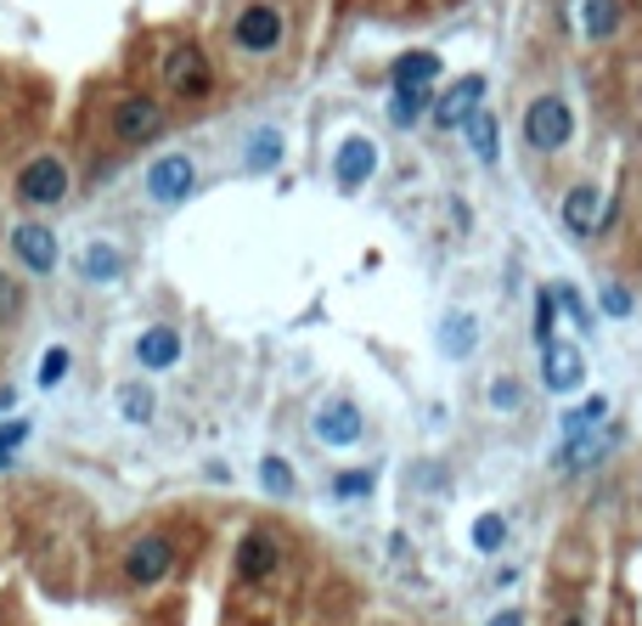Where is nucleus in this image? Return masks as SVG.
Masks as SVG:
<instances>
[{
    "instance_id": "nucleus-1",
    "label": "nucleus",
    "mask_w": 642,
    "mask_h": 626,
    "mask_svg": "<svg viewBox=\"0 0 642 626\" xmlns=\"http://www.w3.org/2000/svg\"><path fill=\"white\" fill-rule=\"evenodd\" d=\"M569 136H575V119L564 108V96H535L530 114H524V141H530V148L535 153H558Z\"/></svg>"
},
{
    "instance_id": "nucleus-2",
    "label": "nucleus",
    "mask_w": 642,
    "mask_h": 626,
    "mask_svg": "<svg viewBox=\"0 0 642 626\" xmlns=\"http://www.w3.org/2000/svg\"><path fill=\"white\" fill-rule=\"evenodd\" d=\"M164 85L175 96H186V102H197V96L215 90V74H209V57L197 52V45H175V52L164 57Z\"/></svg>"
},
{
    "instance_id": "nucleus-3",
    "label": "nucleus",
    "mask_w": 642,
    "mask_h": 626,
    "mask_svg": "<svg viewBox=\"0 0 642 626\" xmlns=\"http://www.w3.org/2000/svg\"><path fill=\"white\" fill-rule=\"evenodd\" d=\"M18 198H23V204H40V209H45V204H63V198H68V164L52 159V153L34 159V164H23Z\"/></svg>"
},
{
    "instance_id": "nucleus-4",
    "label": "nucleus",
    "mask_w": 642,
    "mask_h": 626,
    "mask_svg": "<svg viewBox=\"0 0 642 626\" xmlns=\"http://www.w3.org/2000/svg\"><path fill=\"white\" fill-rule=\"evenodd\" d=\"M170 564H175V542H170V537H141V542H130V548H124V575H130L135 587L164 582Z\"/></svg>"
},
{
    "instance_id": "nucleus-5",
    "label": "nucleus",
    "mask_w": 642,
    "mask_h": 626,
    "mask_svg": "<svg viewBox=\"0 0 642 626\" xmlns=\"http://www.w3.org/2000/svg\"><path fill=\"white\" fill-rule=\"evenodd\" d=\"M231 40H237V52H249V57L276 52V45H282V12L276 7H249L231 23Z\"/></svg>"
},
{
    "instance_id": "nucleus-6",
    "label": "nucleus",
    "mask_w": 642,
    "mask_h": 626,
    "mask_svg": "<svg viewBox=\"0 0 642 626\" xmlns=\"http://www.w3.org/2000/svg\"><path fill=\"white\" fill-rule=\"evenodd\" d=\"M164 130V108L153 102V96H124V102L113 108V136L124 141V148H135V141H153Z\"/></svg>"
},
{
    "instance_id": "nucleus-7",
    "label": "nucleus",
    "mask_w": 642,
    "mask_h": 626,
    "mask_svg": "<svg viewBox=\"0 0 642 626\" xmlns=\"http://www.w3.org/2000/svg\"><path fill=\"white\" fill-rule=\"evenodd\" d=\"M192 181H197L192 159L170 153V159H159L153 170H146V198H153V204H181L186 192H192Z\"/></svg>"
},
{
    "instance_id": "nucleus-8",
    "label": "nucleus",
    "mask_w": 642,
    "mask_h": 626,
    "mask_svg": "<svg viewBox=\"0 0 642 626\" xmlns=\"http://www.w3.org/2000/svg\"><path fill=\"white\" fill-rule=\"evenodd\" d=\"M479 96H485V79H479V74H463V79H457V85L434 102V125H446V130L468 125V114L479 108Z\"/></svg>"
},
{
    "instance_id": "nucleus-9",
    "label": "nucleus",
    "mask_w": 642,
    "mask_h": 626,
    "mask_svg": "<svg viewBox=\"0 0 642 626\" xmlns=\"http://www.w3.org/2000/svg\"><path fill=\"white\" fill-rule=\"evenodd\" d=\"M276 559H282L276 537L249 531V537H242V548H237V575H242V582H265V575L276 570Z\"/></svg>"
},
{
    "instance_id": "nucleus-10",
    "label": "nucleus",
    "mask_w": 642,
    "mask_h": 626,
    "mask_svg": "<svg viewBox=\"0 0 642 626\" xmlns=\"http://www.w3.org/2000/svg\"><path fill=\"white\" fill-rule=\"evenodd\" d=\"M541 373H547V390H575L580 373H586V361H580V350H575V345L547 339V345H541Z\"/></svg>"
},
{
    "instance_id": "nucleus-11",
    "label": "nucleus",
    "mask_w": 642,
    "mask_h": 626,
    "mask_svg": "<svg viewBox=\"0 0 642 626\" xmlns=\"http://www.w3.org/2000/svg\"><path fill=\"white\" fill-rule=\"evenodd\" d=\"M378 170V148L367 136H350L338 148V164H333V175H338V186H367V175Z\"/></svg>"
},
{
    "instance_id": "nucleus-12",
    "label": "nucleus",
    "mask_w": 642,
    "mask_h": 626,
    "mask_svg": "<svg viewBox=\"0 0 642 626\" xmlns=\"http://www.w3.org/2000/svg\"><path fill=\"white\" fill-rule=\"evenodd\" d=\"M316 441H327V446H356L361 441V412L350 401H333L327 412H316Z\"/></svg>"
},
{
    "instance_id": "nucleus-13",
    "label": "nucleus",
    "mask_w": 642,
    "mask_h": 626,
    "mask_svg": "<svg viewBox=\"0 0 642 626\" xmlns=\"http://www.w3.org/2000/svg\"><path fill=\"white\" fill-rule=\"evenodd\" d=\"M12 249H18V260H23L29 271H52V266H57V237L45 231V226H34V220L12 231Z\"/></svg>"
},
{
    "instance_id": "nucleus-14",
    "label": "nucleus",
    "mask_w": 642,
    "mask_h": 626,
    "mask_svg": "<svg viewBox=\"0 0 642 626\" xmlns=\"http://www.w3.org/2000/svg\"><path fill=\"white\" fill-rule=\"evenodd\" d=\"M598 220H603V192L586 181V186H575L569 198H564V226L575 237H586V231H598Z\"/></svg>"
},
{
    "instance_id": "nucleus-15",
    "label": "nucleus",
    "mask_w": 642,
    "mask_h": 626,
    "mask_svg": "<svg viewBox=\"0 0 642 626\" xmlns=\"http://www.w3.org/2000/svg\"><path fill=\"white\" fill-rule=\"evenodd\" d=\"M135 361L153 367V373L175 367V361H181V333H175V327H146L141 339H135Z\"/></svg>"
},
{
    "instance_id": "nucleus-16",
    "label": "nucleus",
    "mask_w": 642,
    "mask_h": 626,
    "mask_svg": "<svg viewBox=\"0 0 642 626\" xmlns=\"http://www.w3.org/2000/svg\"><path fill=\"white\" fill-rule=\"evenodd\" d=\"M620 0H580V29L591 34V40H609L614 29H620Z\"/></svg>"
},
{
    "instance_id": "nucleus-17",
    "label": "nucleus",
    "mask_w": 642,
    "mask_h": 626,
    "mask_svg": "<svg viewBox=\"0 0 642 626\" xmlns=\"http://www.w3.org/2000/svg\"><path fill=\"white\" fill-rule=\"evenodd\" d=\"M423 108H428V85H394V96H389V119L401 125V130L417 125Z\"/></svg>"
},
{
    "instance_id": "nucleus-18",
    "label": "nucleus",
    "mask_w": 642,
    "mask_h": 626,
    "mask_svg": "<svg viewBox=\"0 0 642 626\" xmlns=\"http://www.w3.org/2000/svg\"><path fill=\"white\" fill-rule=\"evenodd\" d=\"M79 271H85L90 282H113V277L124 271V255H119L113 244H90V249L79 255Z\"/></svg>"
},
{
    "instance_id": "nucleus-19",
    "label": "nucleus",
    "mask_w": 642,
    "mask_h": 626,
    "mask_svg": "<svg viewBox=\"0 0 642 626\" xmlns=\"http://www.w3.org/2000/svg\"><path fill=\"white\" fill-rule=\"evenodd\" d=\"M468 148H474V159H479V164L497 159V119H490L485 108H474V114H468Z\"/></svg>"
},
{
    "instance_id": "nucleus-20",
    "label": "nucleus",
    "mask_w": 642,
    "mask_h": 626,
    "mask_svg": "<svg viewBox=\"0 0 642 626\" xmlns=\"http://www.w3.org/2000/svg\"><path fill=\"white\" fill-rule=\"evenodd\" d=\"M603 418H609V401H603V396H591V401H580V407L564 412V435H591V429H598Z\"/></svg>"
},
{
    "instance_id": "nucleus-21",
    "label": "nucleus",
    "mask_w": 642,
    "mask_h": 626,
    "mask_svg": "<svg viewBox=\"0 0 642 626\" xmlns=\"http://www.w3.org/2000/svg\"><path fill=\"white\" fill-rule=\"evenodd\" d=\"M434 74H439V57L434 52H412V57L394 63V85H428Z\"/></svg>"
},
{
    "instance_id": "nucleus-22",
    "label": "nucleus",
    "mask_w": 642,
    "mask_h": 626,
    "mask_svg": "<svg viewBox=\"0 0 642 626\" xmlns=\"http://www.w3.org/2000/svg\"><path fill=\"white\" fill-rule=\"evenodd\" d=\"M502 542H508V519L502 514H479L474 519V548L479 553H502Z\"/></svg>"
},
{
    "instance_id": "nucleus-23",
    "label": "nucleus",
    "mask_w": 642,
    "mask_h": 626,
    "mask_svg": "<svg viewBox=\"0 0 642 626\" xmlns=\"http://www.w3.org/2000/svg\"><path fill=\"white\" fill-rule=\"evenodd\" d=\"M474 339H479L474 316H451V322H446V333H439V345H446L451 356H468V350H474Z\"/></svg>"
},
{
    "instance_id": "nucleus-24",
    "label": "nucleus",
    "mask_w": 642,
    "mask_h": 626,
    "mask_svg": "<svg viewBox=\"0 0 642 626\" xmlns=\"http://www.w3.org/2000/svg\"><path fill=\"white\" fill-rule=\"evenodd\" d=\"M282 159V136L276 130H260L254 141H249V170H271Z\"/></svg>"
},
{
    "instance_id": "nucleus-25",
    "label": "nucleus",
    "mask_w": 642,
    "mask_h": 626,
    "mask_svg": "<svg viewBox=\"0 0 642 626\" xmlns=\"http://www.w3.org/2000/svg\"><path fill=\"white\" fill-rule=\"evenodd\" d=\"M119 412L130 423H146V418H153V396H146L141 384H124V390H119Z\"/></svg>"
},
{
    "instance_id": "nucleus-26",
    "label": "nucleus",
    "mask_w": 642,
    "mask_h": 626,
    "mask_svg": "<svg viewBox=\"0 0 642 626\" xmlns=\"http://www.w3.org/2000/svg\"><path fill=\"white\" fill-rule=\"evenodd\" d=\"M553 322H558V294H547V288H541V300H535V345L553 339Z\"/></svg>"
},
{
    "instance_id": "nucleus-27",
    "label": "nucleus",
    "mask_w": 642,
    "mask_h": 626,
    "mask_svg": "<svg viewBox=\"0 0 642 626\" xmlns=\"http://www.w3.org/2000/svg\"><path fill=\"white\" fill-rule=\"evenodd\" d=\"M260 479H265V486H271L276 497H287V492H293V468H287L282 457H265V463H260Z\"/></svg>"
},
{
    "instance_id": "nucleus-28",
    "label": "nucleus",
    "mask_w": 642,
    "mask_h": 626,
    "mask_svg": "<svg viewBox=\"0 0 642 626\" xmlns=\"http://www.w3.org/2000/svg\"><path fill=\"white\" fill-rule=\"evenodd\" d=\"M63 378H68V350L57 345V350H45V356H40V384L52 390V384H63Z\"/></svg>"
},
{
    "instance_id": "nucleus-29",
    "label": "nucleus",
    "mask_w": 642,
    "mask_h": 626,
    "mask_svg": "<svg viewBox=\"0 0 642 626\" xmlns=\"http://www.w3.org/2000/svg\"><path fill=\"white\" fill-rule=\"evenodd\" d=\"M591 457H598V446H591V435H569V446H564L558 468H586Z\"/></svg>"
},
{
    "instance_id": "nucleus-30",
    "label": "nucleus",
    "mask_w": 642,
    "mask_h": 626,
    "mask_svg": "<svg viewBox=\"0 0 642 626\" xmlns=\"http://www.w3.org/2000/svg\"><path fill=\"white\" fill-rule=\"evenodd\" d=\"M519 401H524V390H519L513 378H497V384H490V407H519Z\"/></svg>"
},
{
    "instance_id": "nucleus-31",
    "label": "nucleus",
    "mask_w": 642,
    "mask_h": 626,
    "mask_svg": "<svg viewBox=\"0 0 642 626\" xmlns=\"http://www.w3.org/2000/svg\"><path fill=\"white\" fill-rule=\"evenodd\" d=\"M23 435H29V423H12V429H0V468L12 463V452L23 446Z\"/></svg>"
},
{
    "instance_id": "nucleus-32",
    "label": "nucleus",
    "mask_w": 642,
    "mask_h": 626,
    "mask_svg": "<svg viewBox=\"0 0 642 626\" xmlns=\"http://www.w3.org/2000/svg\"><path fill=\"white\" fill-rule=\"evenodd\" d=\"M558 305H564V311H569V316H575L580 327H591V311L580 305V294H575V288H558Z\"/></svg>"
},
{
    "instance_id": "nucleus-33",
    "label": "nucleus",
    "mask_w": 642,
    "mask_h": 626,
    "mask_svg": "<svg viewBox=\"0 0 642 626\" xmlns=\"http://www.w3.org/2000/svg\"><path fill=\"white\" fill-rule=\"evenodd\" d=\"M372 492V474H338V497H361Z\"/></svg>"
},
{
    "instance_id": "nucleus-34",
    "label": "nucleus",
    "mask_w": 642,
    "mask_h": 626,
    "mask_svg": "<svg viewBox=\"0 0 642 626\" xmlns=\"http://www.w3.org/2000/svg\"><path fill=\"white\" fill-rule=\"evenodd\" d=\"M603 305H609L614 316H625V311H631V300H625V288H603Z\"/></svg>"
},
{
    "instance_id": "nucleus-35",
    "label": "nucleus",
    "mask_w": 642,
    "mask_h": 626,
    "mask_svg": "<svg viewBox=\"0 0 642 626\" xmlns=\"http://www.w3.org/2000/svg\"><path fill=\"white\" fill-rule=\"evenodd\" d=\"M0 311H18V288L12 282H0Z\"/></svg>"
},
{
    "instance_id": "nucleus-36",
    "label": "nucleus",
    "mask_w": 642,
    "mask_h": 626,
    "mask_svg": "<svg viewBox=\"0 0 642 626\" xmlns=\"http://www.w3.org/2000/svg\"><path fill=\"white\" fill-rule=\"evenodd\" d=\"M490 626H524V615H519V609H502V615L490 620Z\"/></svg>"
}]
</instances>
